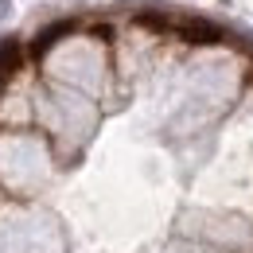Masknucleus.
Instances as JSON below:
<instances>
[{
  "mask_svg": "<svg viewBox=\"0 0 253 253\" xmlns=\"http://www.w3.org/2000/svg\"><path fill=\"white\" fill-rule=\"evenodd\" d=\"M94 35H97V39H109V35H113V28H109V24H94Z\"/></svg>",
  "mask_w": 253,
  "mask_h": 253,
  "instance_id": "obj_4",
  "label": "nucleus"
},
{
  "mask_svg": "<svg viewBox=\"0 0 253 253\" xmlns=\"http://www.w3.org/2000/svg\"><path fill=\"white\" fill-rule=\"evenodd\" d=\"M175 32L183 35L187 43H195V47H203V43H222V39H226V28L214 24V20H203V16H183V20H175Z\"/></svg>",
  "mask_w": 253,
  "mask_h": 253,
  "instance_id": "obj_1",
  "label": "nucleus"
},
{
  "mask_svg": "<svg viewBox=\"0 0 253 253\" xmlns=\"http://www.w3.org/2000/svg\"><path fill=\"white\" fill-rule=\"evenodd\" d=\"M74 32H78V20H55V24H47V28L32 39V55H35V59H43L59 39H66V35H74Z\"/></svg>",
  "mask_w": 253,
  "mask_h": 253,
  "instance_id": "obj_2",
  "label": "nucleus"
},
{
  "mask_svg": "<svg viewBox=\"0 0 253 253\" xmlns=\"http://www.w3.org/2000/svg\"><path fill=\"white\" fill-rule=\"evenodd\" d=\"M20 63H24V43L20 39H0V74H16L20 70Z\"/></svg>",
  "mask_w": 253,
  "mask_h": 253,
  "instance_id": "obj_3",
  "label": "nucleus"
},
{
  "mask_svg": "<svg viewBox=\"0 0 253 253\" xmlns=\"http://www.w3.org/2000/svg\"><path fill=\"white\" fill-rule=\"evenodd\" d=\"M4 16H8V0H0V20H4Z\"/></svg>",
  "mask_w": 253,
  "mask_h": 253,
  "instance_id": "obj_5",
  "label": "nucleus"
}]
</instances>
